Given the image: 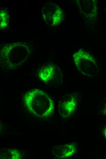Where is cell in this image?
<instances>
[{
  "instance_id": "cell-1",
  "label": "cell",
  "mask_w": 106,
  "mask_h": 159,
  "mask_svg": "<svg viewBox=\"0 0 106 159\" xmlns=\"http://www.w3.org/2000/svg\"><path fill=\"white\" fill-rule=\"evenodd\" d=\"M0 46V64L2 68L15 70L20 67L32 53L33 46L28 41L3 44Z\"/></svg>"
},
{
  "instance_id": "cell-2",
  "label": "cell",
  "mask_w": 106,
  "mask_h": 159,
  "mask_svg": "<svg viewBox=\"0 0 106 159\" xmlns=\"http://www.w3.org/2000/svg\"><path fill=\"white\" fill-rule=\"evenodd\" d=\"M24 105L28 111L41 118L47 117L53 112L54 103L52 98L43 90L34 89L25 94Z\"/></svg>"
},
{
  "instance_id": "cell-3",
  "label": "cell",
  "mask_w": 106,
  "mask_h": 159,
  "mask_svg": "<svg viewBox=\"0 0 106 159\" xmlns=\"http://www.w3.org/2000/svg\"><path fill=\"white\" fill-rule=\"evenodd\" d=\"M38 76L50 87H58L63 83L62 72L59 67L53 62L47 63L41 66L38 72Z\"/></svg>"
},
{
  "instance_id": "cell-4",
  "label": "cell",
  "mask_w": 106,
  "mask_h": 159,
  "mask_svg": "<svg viewBox=\"0 0 106 159\" xmlns=\"http://www.w3.org/2000/svg\"><path fill=\"white\" fill-rule=\"evenodd\" d=\"M73 58L78 70L83 75L92 78L96 75L98 67L90 54L82 49L80 50L73 54Z\"/></svg>"
},
{
  "instance_id": "cell-5",
  "label": "cell",
  "mask_w": 106,
  "mask_h": 159,
  "mask_svg": "<svg viewBox=\"0 0 106 159\" xmlns=\"http://www.w3.org/2000/svg\"><path fill=\"white\" fill-rule=\"evenodd\" d=\"M42 17L46 24L49 26L59 25L62 21L64 14L62 10L56 4L46 3L42 10Z\"/></svg>"
},
{
  "instance_id": "cell-6",
  "label": "cell",
  "mask_w": 106,
  "mask_h": 159,
  "mask_svg": "<svg viewBox=\"0 0 106 159\" xmlns=\"http://www.w3.org/2000/svg\"><path fill=\"white\" fill-rule=\"evenodd\" d=\"M77 105V95L75 92L65 94L58 102L59 113L63 117H69L76 111Z\"/></svg>"
},
{
  "instance_id": "cell-7",
  "label": "cell",
  "mask_w": 106,
  "mask_h": 159,
  "mask_svg": "<svg viewBox=\"0 0 106 159\" xmlns=\"http://www.w3.org/2000/svg\"><path fill=\"white\" fill-rule=\"evenodd\" d=\"M77 150L75 143H70L54 146L52 153L54 157L57 158H65L74 155Z\"/></svg>"
},
{
  "instance_id": "cell-8",
  "label": "cell",
  "mask_w": 106,
  "mask_h": 159,
  "mask_svg": "<svg viewBox=\"0 0 106 159\" xmlns=\"http://www.w3.org/2000/svg\"><path fill=\"white\" fill-rule=\"evenodd\" d=\"M0 30L6 29L9 27V14L8 9H2L0 12Z\"/></svg>"
},
{
  "instance_id": "cell-9",
  "label": "cell",
  "mask_w": 106,
  "mask_h": 159,
  "mask_svg": "<svg viewBox=\"0 0 106 159\" xmlns=\"http://www.w3.org/2000/svg\"><path fill=\"white\" fill-rule=\"evenodd\" d=\"M9 158L12 159H20L21 155L20 153L15 149L9 150Z\"/></svg>"
},
{
  "instance_id": "cell-10",
  "label": "cell",
  "mask_w": 106,
  "mask_h": 159,
  "mask_svg": "<svg viewBox=\"0 0 106 159\" xmlns=\"http://www.w3.org/2000/svg\"><path fill=\"white\" fill-rule=\"evenodd\" d=\"M104 134L106 138V128H105L104 131Z\"/></svg>"
}]
</instances>
